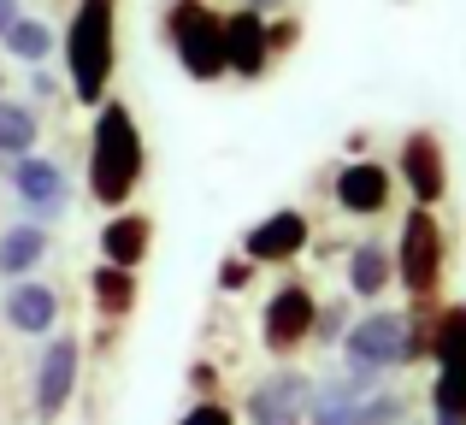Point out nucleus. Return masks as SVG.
Listing matches in <instances>:
<instances>
[{
	"mask_svg": "<svg viewBox=\"0 0 466 425\" xmlns=\"http://www.w3.org/2000/svg\"><path fill=\"white\" fill-rule=\"evenodd\" d=\"M142 166H148V148H142L137 113L106 95L101 113H95V130H89V196L101 207H125Z\"/></svg>",
	"mask_w": 466,
	"mask_h": 425,
	"instance_id": "obj_1",
	"label": "nucleus"
},
{
	"mask_svg": "<svg viewBox=\"0 0 466 425\" xmlns=\"http://www.w3.org/2000/svg\"><path fill=\"white\" fill-rule=\"evenodd\" d=\"M59 47H66L71 95L83 106H101L106 89H113V66H118V6L113 0H77Z\"/></svg>",
	"mask_w": 466,
	"mask_h": 425,
	"instance_id": "obj_2",
	"label": "nucleus"
},
{
	"mask_svg": "<svg viewBox=\"0 0 466 425\" xmlns=\"http://www.w3.org/2000/svg\"><path fill=\"white\" fill-rule=\"evenodd\" d=\"M166 42L177 54V66L195 83L225 77V18H218L207 0H171L166 12Z\"/></svg>",
	"mask_w": 466,
	"mask_h": 425,
	"instance_id": "obj_3",
	"label": "nucleus"
},
{
	"mask_svg": "<svg viewBox=\"0 0 466 425\" xmlns=\"http://www.w3.org/2000/svg\"><path fill=\"white\" fill-rule=\"evenodd\" d=\"M431 360H437L431 425H466V301H455V308L437 313Z\"/></svg>",
	"mask_w": 466,
	"mask_h": 425,
	"instance_id": "obj_4",
	"label": "nucleus"
},
{
	"mask_svg": "<svg viewBox=\"0 0 466 425\" xmlns=\"http://www.w3.org/2000/svg\"><path fill=\"white\" fill-rule=\"evenodd\" d=\"M396 284L413 301H431L443 289V225L431 207H408L401 218V242H396Z\"/></svg>",
	"mask_w": 466,
	"mask_h": 425,
	"instance_id": "obj_5",
	"label": "nucleus"
},
{
	"mask_svg": "<svg viewBox=\"0 0 466 425\" xmlns=\"http://www.w3.org/2000/svg\"><path fill=\"white\" fill-rule=\"evenodd\" d=\"M401 337H408V313L372 308L366 319H354L349 331H342L349 372H354V379H384L390 367H401Z\"/></svg>",
	"mask_w": 466,
	"mask_h": 425,
	"instance_id": "obj_6",
	"label": "nucleus"
},
{
	"mask_svg": "<svg viewBox=\"0 0 466 425\" xmlns=\"http://www.w3.org/2000/svg\"><path fill=\"white\" fill-rule=\"evenodd\" d=\"M313 384L308 372H278L248 390V425H308Z\"/></svg>",
	"mask_w": 466,
	"mask_h": 425,
	"instance_id": "obj_7",
	"label": "nucleus"
},
{
	"mask_svg": "<svg viewBox=\"0 0 466 425\" xmlns=\"http://www.w3.org/2000/svg\"><path fill=\"white\" fill-rule=\"evenodd\" d=\"M401 184H408L413 207H437L449 196V160H443V142L431 130H413L401 142Z\"/></svg>",
	"mask_w": 466,
	"mask_h": 425,
	"instance_id": "obj_8",
	"label": "nucleus"
},
{
	"mask_svg": "<svg viewBox=\"0 0 466 425\" xmlns=\"http://www.w3.org/2000/svg\"><path fill=\"white\" fill-rule=\"evenodd\" d=\"M313 313H319V301H313V289L308 284H284L272 301H266V349L272 355H289V349H301L313 337Z\"/></svg>",
	"mask_w": 466,
	"mask_h": 425,
	"instance_id": "obj_9",
	"label": "nucleus"
},
{
	"mask_svg": "<svg viewBox=\"0 0 466 425\" xmlns=\"http://www.w3.org/2000/svg\"><path fill=\"white\" fill-rule=\"evenodd\" d=\"M308 213H296V207H278V213H266L260 225L242 237V260H254V266H278V260H296L301 248H308Z\"/></svg>",
	"mask_w": 466,
	"mask_h": 425,
	"instance_id": "obj_10",
	"label": "nucleus"
},
{
	"mask_svg": "<svg viewBox=\"0 0 466 425\" xmlns=\"http://www.w3.org/2000/svg\"><path fill=\"white\" fill-rule=\"evenodd\" d=\"M71 390H77V337H54L35 367V414L54 420L71 402Z\"/></svg>",
	"mask_w": 466,
	"mask_h": 425,
	"instance_id": "obj_11",
	"label": "nucleus"
},
{
	"mask_svg": "<svg viewBox=\"0 0 466 425\" xmlns=\"http://www.w3.org/2000/svg\"><path fill=\"white\" fill-rule=\"evenodd\" d=\"M272 66V35H266V18L260 12H230L225 18V71H237V77H260V71Z\"/></svg>",
	"mask_w": 466,
	"mask_h": 425,
	"instance_id": "obj_12",
	"label": "nucleus"
},
{
	"mask_svg": "<svg viewBox=\"0 0 466 425\" xmlns=\"http://www.w3.org/2000/svg\"><path fill=\"white\" fill-rule=\"evenodd\" d=\"M12 184H18V201L30 207L35 218H59L71 207V189H66V172H59L54 160H35V154H24L18 160V172H12Z\"/></svg>",
	"mask_w": 466,
	"mask_h": 425,
	"instance_id": "obj_13",
	"label": "nucleus"
},
{
	"mask_svg": "<svg viewBox=\"0 0 466 425\" xmlns=\"http://www.w3.org/2000/svg\"><path fill=\"white\" fill-rule=\"evenodd\" d=\"M337 207L354 218H372L390 207V172L378 160H349L337 172Z\"/></svg>",
	"mask_w": 466,
	"mask_h": 425,
	"instance_id": "obj_14",
	"label": "nucleus"
},
{
	"mask_svg": "<svg viewBox=\"0 0 466 425\" xmlns=\"http://www.w3.org/2000/svg\"><path fill=\"white\" fill-rule=\"evenodd\" d=\"M6 319H12V331L42 337V331H54V319H59V296L47 284L18 278V284H12V296H6Z\"/></svg>",
	"mask_w": 466,
	"mask_h": 425,
	"instance_id": "obj_15",
	"label": "nucleus"
},
{
	"mask_svg": "<svg viewBox=\"0 0 466 425\" xmlns=\"http://www.w3.org/2000/svg\"><path fill=\"white\" fill-rule=\"evenodd\" d=\"M148 237H154V225L142 213H118L113 225L101 230V254H106V266H125V272H137L142 260H148Z\"/></svg>",
	"mask_w": 466,
	"mask_h": 425,
	"instance_id": "obj_16",
	"label": "nucleus"
},
{
	"mask_svg": "<svg viewBox=\"0 0 466 425\" xmlns=\"http://www.w3.org/2000/svg\"><path fill=\"white\" fill-rule=\"evenodd\" d=\"M390 278H396V254L378 248V242H360V248L349 254V289L360 301H378L390 289Z\"/></svg>",
	"mask_w": 466,
	"mask_h": 425,
	"instance_id": "obj_17",
	"label": "nucleus"
},
{
	"mask_svg": "<svg viewBox=\"0 0 466 425\" xmlns=\"http://www.w3.org/2000/svg\"><path fill=\"white\" fill-rule=\"evenodd\" d=\"M366 390H378V379H337V384H325V390L313 396V425H354V402H366Z\"/></svg>",
	"mask_w": 466,
	"mask_h": 425,
	"instance_id": "obj_18",
	"label": "nucleus"
},
{
	"mask_svg": "<svg viewBox=\"0 0 466 425\" xmlns=\"http://www.w3.org/2000/svg\"><path fill=\"white\" fill-rule=\"evenodd\" d=\"M47 254V230L42 225H12L0 237V278H30Z\"/></svg>",
	"mask_w": 466,
	"mask_h": 425,
	"instance_id": "obj_19",
	"label": "nucleus"
},
{
	"mask_svg": "<svg viewBox=\"0 0 466 425\" xmlns=\"http://www.w3.org/2000/svg\"><path fill=\"white\" fill-rule=\"evenodd\" d=\"M89 296H95V308H101L106 319H125V313L137 308V272L101 260V266L89 272Z\"/></svg>",
	"mask_w": 466,
	"mask_h": 425,
	"instance_id": "obj_20",
	"label": "nucleus"
},
{
	"mask_svg": "<svg viewBox=\"0 0 466 425\" xmlns=\"http://www.w3.org/2000/svg\"><path fill=\"white\" fill-rule=\"evenodd\" d=\"M0 42H6V54L24 59V66H42V59L54 54V30H47L42 18H18L6 35H0Z\"/></svg>",
	"mask_w": 466,
	"mask_h": 425,
	"instance_id": "obj_21",
	"label": "nucleus"
},
{
	"mask_svg": "<svg viewBox=\"0 0 466 425\" xmlns=\"http://www.w3.org/2000/svg\"><path fill=\"white\" fill-rule=\"evenodd\" d=\"M35 148V113L18 101H0V154H30Z\"/></svg>",
	"mask_w": 466,
	"mask_h": 425,
	"instance_id": "obj_22",
	"label": "nucleus"
},
{
	"mask_svg": "<svg viewBox=\"0 0 466 425\" xmlns=\"http://www.w3.org/2000/svg\"><path fill=\"white\" fill-rule=\"evenodd\" d=\"M401 414H408V402H401V396H390V390L354 402V425H401Z\"/></svg>",
	"mask_w": 466,
	"mask_h": 425,
	"instance_id": "obj_23",
	"label": "nucleus"
},
{
	"mask_svg": "<svg viewBox=\"0 0 466 425\" xmlns=\"http://www.w3.org/2000/svg\"><path fill=\"white\" fill-rule=\"evenodd\" d=\"M342 325H349V308H342V301H325V308L313 313V337H325V343H337Z\"/></svg>",
	"mask_w": 466,
	"mask_h": 425,
	"instance_id": "obj_24",
	"label": "nucleus"
},
{
	"mask_svg": "<svg viewBox=\"0 0 466 425\" xmlns=\"http://www.w3.org/2000/svg\"><path fill=\"white\" fill-rule=\"evenodd\" d=\"M177 425H237V420H230V408H218V402H195Z\"/></svg>",
	"mask_w": 466,
	"mask_h": 425,
	"instance_id": "obj_25",
	"label": "nucleus"
},
{
	"mask_svg": "<svg viewBox=\"0 0 466 425\" xmlns=\"http://www.w3.org/2000/svg\"><path fill=\"white\" fill-rule=\"evenodd\" d=\"M248 278H254V260H225L218 266V289H248Z\"/></svg>",
	"mask_w": 466,
	"mask_h": 425,
	"instance_id": "obj_26",
	"label": "nucleus"
},
{
	"mask_svg": "<svg viewBox=\"0 0 466 425\" xmlns=\"http://www.w3.org/2000/svg\"><path fill=\"white\" fill-rule=\"evenodd\" d=\"M30 95H35V101H42V106H47V101H54V95H59V83H54V77H47V71H42V66H35V71H30Z\"/></svg>",
	"mask_w": 466,
	"mask_h": 425,
	"instance_id": "obj_27",
	"label": "nucleus"
},
{
	"mask_svg": "<svg viewBox=\"0 0 466 425\" xmlns=\"http://www.w3.org/2000/svg\"><path fill=\"white\" fill-rule=\"evenodd\" d=\"M189 384H195V390L207 396V390H213V384H218V372H213V367H207V360H201V367H189Z\"/></svg>",
	"mask_w": 466,
	"mask_h": 425,
	"instance_id": "obj_28",
	"label": "nucleus"
},
{
	"mask_svg": "<svg viewBox=\"0 0 466 425\" xmlns=\"http://www.w3.org/2000/svg\"><path fill=\"white\" fill-rule=\"evenodd\" d=\"M18 18H24V12H18V0H0V35H6Z\"/></svg>",
	"mask_w": 466,
	"mask_h": 425,
	"instance_id": "obj_29",
	"label": "nucleus"
},
{
	"mask_svg": "<svg viewBox=\"0 0 466 425\" xmlns=\"http://www.w3.org/2000/svg\"><path fill=\"white\" fill-rule=\"evenodd\" d=\"M248 12H260V18H266V12H284V0H248Z\"/></svg>",
	"mask_w": 466,
	"mask_h": 425,
	"instance_id": "obj_30",
	"label": "nucleus"
}]
</instances>
